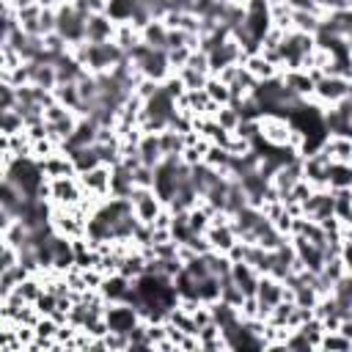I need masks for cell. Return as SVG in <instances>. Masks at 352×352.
I'll return each mask as SVG.
<instances>
[{
  "label": "cell",
  "instance_id": "1",
  "mask_svg": "<svg viewBox=\"0 0 352 352\" xmlns=\"http://www.w3.org/2000/svg\"><path fill=\"white\" fill-rule=\"evenodd\" d=\"M38 198H47V201H52L55 206L72 209V206H77V204L85 198V190H82L77 173H72V176H55V179H47V182H44Z\"/></svg>",
  "mask_w": 352,
  "mask_h": 352
},
{
  "label": "cell",
  "instance_id": "2",
  "mask_svg": "<svg viewBox=\"0 0 352 352\" xmlns=\"http://www.w3.org/2000/svg\"><path fill=\"white\" fill-rule=\"evenodd\" d=\"M349 94H352V80H344V77H336V74H319L311 102H316L319 107H336Z\"/></svg>",
  "mask_w": 352,
  "mask_h": 352
},
{
  "label": "cell",
  "instance_id": "3",
  "mask_svg": "<svg viewBox=\"0 0 352 352\" xmlns=\"http://www.w3.org/2000/svg\"><path fill=\"white\" fill-rule=\"evenodd\" d=\"M55 11H58V28H55V30L66 38V44L74 47V44L85 41V22H88V19H85L82 14H77L69 0L60 3V6H55Z\"/></svg>",
  "mask_w": 352,
  "mask_h": 352
},
{
  "label": "cell",
  "instance_id": "4",
  "mask_svg": "<svg viewBox=\"0 0 352 352\" xmlns=\"http://www.w3.org/2000/svg\"><path fill=\"white\" fill-rule=\"evenodd\" d=\"M129 201H132V212H135V217L140 220V223H154L157 220V214L165 209V201L154 192V187H135L132 190V195H129Z\"/></svg>",
  "mask_w": 352,
  "mask_h": 352
},
{
  "label": "cell",
  "instance_id": "5",
  "mask_svg": "<svg viewBox=\"0 0 352 352\" xmlns=\"http://www.w3.org/2000/svg\"><path fill=\"white\" fill-rule=\"evenodd\" d=\"M261 126V140L270 146H286L289 135H292V121L286 116H275V113H264L258 118Z\"/></svg>",
  "mask_w": 352,
  "mask_h": 352
},
{
  "label": "cell",
  "instance_id": "6",
  "mask_svg": "<svg viewBox=\"0 0 352 352\" xmlns=\"http://www.w3.org/2000/svg\"><path fill=\"white\" fill-rule=\"evenodd\" d=\"M104 322H107L110 330L129 333V330L140 322V311H138L132 302H107V308H104Z\"/></svg>",
  "mask_w": 352,
  "mask_h": 352
},
{
  "label": "cell",
  "instance_id": "7",
  "mask_svg": "<svg viewBox=\"0 0 352 352\" xmlns=\"http://www.w3.org/2000/svg\"><path fill=\"white\" fill-rule=\"evenodd\" d=\"M209 55V72L212 74H217L220 69H226V66H231V63H242L245 60V52H242V47L236 44V38L234 36H228L223 44H217L212 52H206Z\"/></svg>",
  "mask_w": 352,
  "mask_h": 352
},
{
  "label": "cell",
  "instance_id": "8",
  "mask_svg": "<svg viewBox=\"0 0 352 352\" xmlns=\"http://www.w3.org/2000/svg\"><path fill=\"white\" fill-rule=\"evenodd\" d=\"M80 176V184L88 195H96V198H107L110 195V176H113V168L110 165H96L85 173H77Z\"/></svg>",
  "mask_w": 352,
  "mask_h": 352
},
{
  "label": "cell",
  "instance_id": "9",
  "mask_svg": "<svg viewBox=\"0 0 352 352\" xmlns=\"http://www.w3.org/2000/svg\"><path fill=\"white\" fill-rule=\"evenodd\" d=\"M327 168H330V157L322 148L302 157V179L311 187H327Z\"/></svg>",
  "mask_w": 352,
  "mask_h": 352
},
{
  "label": "cell",
  "instance_id": "10",
  "mask_svg": "<svg viewBox=\"0 0 352 352\" xmlns=\"http://www.w3.org/2000/svg\"><path fill=\"white\" fill-rule=\"evenodd\" d=\"M116 19L110 14H91L85 22V41L91 44H102V41H113L116 38Z\"/></svg>",
  "mask_w": 352,
  "mask_h": 352
},
{
  "label": "cell",
  "instance_id": "11",
  "mask_svg": "<svg viewBox=\"0 0 352 352\" xmlns=\"http://www.w3.org/2000/svg\"><path fill=\"white\" fill-rule=\"evenodd\" d=\"M129 292H132V280L126 275H121V272L104 275V280L99 286V294L104 297V302H126Z\"/></svg>",
  "mask_w": 352,
  "mask_h": 352
},
{
  "label": "cell",
  "instance_id": "12",
  "mask_svg": "<svg viewBox=\"0 0 352 352\" xmlns=\"http://www.w3.org/2000/svg\"><path fill=\"white\" fill-rule=\"evenodd\" d=\"M96 135H99V124L94 118H80L72 138L60 146L63 151H72V148H80V146H94L96 143Z\"/></svg>",
  "mask_w": 352,
  "mask_h": 352
},
{
  "label": "cell",
  "instance_id": "13",
  "mask_svg": "<svg viewBox=\"0 0 352 352\" xmlns=\"http://www.w3.org/2000/svg\"><path fill=\"white\" fill-rule=\"evenodd\" d=\"M300 179H302V157L294 160V162H286L283 168H278L270 182H272V187H275L280 195H286V192L294 190V184H297Z\"/></svg>",
  "mask_w": 352,
  "mask_h": 352
},
{
  "label": "cell",
  "instance_id": "14",
  "mask_svg": "<svg viewBox=\"0 0 352 352\" xmlns=\"http://www.w3.org/2000/svg\"><path fill=\"white\" fill-rule=\"evenodd\" d=\"M206 239H209L212 250H220V253H228L239 242V236H236V231H234L231 223H212L206 228Z\"/></svg>",
  "mask_w": 352,
  "mask_h": 352
},
{
  "label": "cell",
  "instance_id": "15",
  "mask_svg": "<svg viewBox=\"0 0 352 352\" xmlns=\"http://www.w3.org/2000/svg\"><path fill=\"white\" fill-rule=\"evenodd\" d=\"M283 80H286V85L294 91V94H300L302 99H314V88H316V77L308 72V69H289V72H283Z\"/></svg>",
  "mask_w": 352,
  "mask_h": 352
},
{
  "label": "cell",
  "instance_id": "16",
  "mask_svg": "<svg viewBox=\"0 0 352 352\" xmlns=\"http://www.w3.org/2000/svg\"><path fill=\"white\" fill-rule=\"evenodd\" d=\"M28 77H30V85L36 88H44V91H52L58 85V72L52 63H44V60H30L28 63Z\"/></svg>",
  "mask_w": 352,
  "mask_h": 352
},
{
  "label": "cell",
  "instance_id": "17",
  "mask_svg": "<svg viewBox=\"0 0 352 352\" xmlns=\"http://www.w3.org/2000/svg\"><path fill=\"white\" fill-rule=\"evenodd\" d=\"M231 278H234V283H236L245 294H256V286H258L261 272H258L253 264H248V261H234V264H231Z\"/></svg>",
  "mask_w": 352,
  "mask_h": 352
},
{
  "label": "cell",
  "instance_id": "18",
  "mask_svg": "<svg viewBox=\"0 0 352 352\" xmlns=\"http://www.w3.org/2000/svg\"><path fill=\"white\" fill-rule=\"evenodd\" d=\"M138 154H140V162L148 165V168H157L162 162V146H160V135L157 132H143L140 143H138Z\"/></svg>",
  "mask_w": 352,
  "mask_h": 352
},
{
  "label": "cell",
  "instance_id": "19",
  "mask_svg": "<svg viewBox=\"0 0 352 352\" xmlns=\"http://www.w3.org/2000/svg\"><path fill=\"white\" fill-rule=\"evenodd\" d=\"M135 190V179H132V168H126L124 162L113 165V176H110V195L116 198H129Z\"/></svg>",
  "mask_w": 352,
  "mask_h": 352
},
{
  "label": "cell",
  "instance_id": "20",
  "mask_svg": "<svg viewBox=\"0 0 352 352\" xmlns=\"http://www.w3.org/2000/svg\"><path fill=\"white\" fill-rule=\"evenodd\" d=\"M322 151L330 157V162H352V138L327 135V140L322 143Z\"/></svg>",
  "mask_w": 352,
  "mask_h": 352
},
{
  "label": "cell",
  "instance_id": "21",
  "mask_svg": "<svg viewBox=\"0 0 352 352\" xmlns=\"http://www.w3.org/2000/svg\"><path fill=\"white\" fill-rule=\"evenodd\" d=\"M168 33H170V28H168L162 19H151V22H146V25L140 28L143 44H148V47H154V50H168Z\"/></svg>",
  "mask_w": 352,
  "mask_h": 352
},
{
  "label": "cell",
  "instance_id": "22",
  "mask_svg": "<svg viewBox=\"0 0 352 352\" xmlns=\"http://www.w3.org/2000/svg\"><path fill=\"white\" fill-rule=\"evenodd\" d=\"M55 72H58V82H77L88 69H85L72 52H66V55H60V58L55 60Z\"/></svg>",
  "mask_w": 352,
  "mask_h": 352
},
{
  "label": "cell",
  "instance_id": "23",
  "mask_svg": "<svg viewBox=\"0 0 352 352\" xmlns=\"http://www.w3.org/2000/svg\"><path fill=\"white\" fill-rule=\"evenodd\" d=\"M66 154L72 157V165H74V170H77V173H85V170H91V168L102 165V157H99L96 143H94V146H80V148H72V151H66Z\"/></svg>",
  "mask_w": 352,
  "mask_h": 352
},
{
  "label": "cell",
  "instance_id": "24",
  "mask_svg": "<svg viewBox=\"0 0 352 352\" xmlns=\"http://www.w3.org/2000/svg\"><path fill=\"white\" fill-rule=\"evenodd\" d=\"M242 66L256 77V80H270V77H275V74H280V69L275 66V63H270L261 52H253V55H245V60H242Z\"/></svg>",
  "mask_w": 352,
  "mask_h": 352
},
{
  "label": "cell",
  "instance_id": "25",
  "mask_svg": "<svg viewBox=\"0 0 352 352\" xmlns=\"http://www.w3.org/2000/svg\"><path fill=\"white\" fill-rule=\"evenodd\" d=\"M327 187L330 190L352 187V162H330V168H327Z\"/></svg>",
  "mask_w": 352,
  "mask_h": 352
},
{
  "label": "cell",
  "instance_id": "26",
  "mask_svg": "<svg viewBox=\"0 0 352 352\" xmlns=\"http://www.w3.org/2000/svg\"><path fill=\"white\" fill-rule=\"evenodd\" d=\"M124 52H129L132 47H138L143 38H140V28L135 22H118L116 25V38H113Z\"/></svg>",
  "mask_w": 352,
  "mask_h": 352
},
{
  "label": "cell",
  "instance_id": "27",
  "mask_svg": "<svg viewBox=\"0 0 352 352\" xmlns=\"http://www.w3.org/2000/svg\"><path fill=\"white\" fill-rule=\"evenodd\" d=\"M160 146H162V154L165 157H182V151H184V132H176V129H165V132H160Z\"/></svg>",
  "mask_w": 352,
  "mask_h": 352
},
{
  "label": "cell",
  "instance_id": "28",
  "mask_svg": "<svg viewBox=\"0 0 352 352\" xmlns=\"http://www.w3.org/2000/svg\"><path fill=\"white\" fill-rule=\"evenodd\" d=\"M322 19H324V16L311 14V11H292V30H302V33L316 36V30H319Z\"/></svg>",
  "mask_w": 352,
  "mask_h": 352
},
{
  "label": "cell",
  "instance_id": "29",
  "mask_svg": "<svg viewBox=\"0 0 352 352\" xmlns=\"http://www.w3.org/2000/svg\"><path fill=\"white\" fill-rule=\"evenodd\" d=\"M52 96H55V102H60V104H66V107H72V110H77L80 102H82L77 82H58V85L52 88Z\"/></svg>",
  "mask_w": 352,
  "mask_h": 352
},
{
  "label": "cell",
  "instance_id": "30",
  "mask_svg": "<svg viewBox=\"0 0 352 352\" xmlns=\"http://www.w3.org/2000/svg\"><path fill=\"white\" fill-rule=\"evenodd\" d=\"M231 160H234V154L226 148V146H209V151H206V157H204V162L209 165V168H214V170H220V173H226L228 168H231Z\"/></svg>",
  "mask_w": 352,
  "mask_h": 352
},
{
  "label": "cell",
  "instance_id": "31",
  "mask_svg": "<svg viewBox=\"0 0 352 352\" xmlns=\"http://www.w3.org/2000/svg\"><path fill=\"white\" fill-rule=\"evenodd\" d=\"M319 349H330V352H352V341L341 333V330H324Z\"/></svg>",
  "mask_w": 352,
  "mask_h": 352
},
{
  "label": "cell",
  "instance_id": "32",
  "mask_svg": "<svg viewBox=\"0 0 352 352\" xmlns=\"http://www.w3.org/2000/svg\"><path fill=\"white\" fill-rule=\"evenodd\" d=\"M198 300L206 302V305L220 300V278L217 275H206V278L198 280Z\"/></svg>",
  "mask_w": 352,
  "mask_h": 352
},
{
  "label": "cell",
  "instance_id": "33",
  "mask_svg": "<svg viewBox=\"0 0 352 352\" xmlns=\"http://www.w3.org/2000/svg\"><path fill=\"white\" fill-rule=\"evenodd\" d=\"M206 94L217 104H231V88L220 77H214V74H209V80H206Z\"/></svg>",
  "mask_w": 352,
  "mask_h": 352
},
{
  "label": "cell",
  "instance_id": "34",
  "mask_svg": "<svg viewBox=\"0 0 352 352\" xmlns=\"http://www.w3.org/2000/svg\"><path fill=\"white\" fill-rule=\"evenodd\" d=\"M214 121H217V124H220L223 129L234 132V129L239 126L242 116H239V110H236L234 104H220V107H217V113H214Z\"/></svg>",
  "mask_w": 352,
  "mask_h": 352
},
{
  "label": "cell",
  "instance_id": "35",
  "mask_svg": "<svg viewBox=\"0 0 352 352\" xmlns=\"http://www.w3.org/2000/svg\"><path fill=\"white\" fill-rule=\"evenodd\" d=\"M107 14H110L116 22H132L135 0H107Z\"/></svg>",
  "mask_w": 352,
  "mask_h": 352
},
{
  "label": "cell",
  "instance_id": "36",
  "mask_svg": "<svg viewBox=\"0 0 352 352\" xmlns=\"http://www.w3.org/2000/svg\"><path fill=\"white\" fill-rule=\"evenodd\" d=\"M319 275H322V278H324V280L333 286L336 280H341V278L346 275V264H344V258H341V256H333V258H327Z\"/></svg>",
  "mask_w": 352,
  "mask_h": 352
},
{
  "label": "cell",
  "instance_id": "37",
  "mask_svg": "<svg viewBox=\"0 0 352 352\" xmlns=\"http://www.w3.org/2000/svg\"><path fill=\"white\" fill-rule=\"evenodd\" d=\"M176 74L182 77V82H184V88H187V91H195V88H206V80H209V74H204V72H198V69H190V66L179 69Z\"/></svg>",
  "mask_w": 352,
  "mask_h": 352
},
{
  "label": "cell",
  "instance_id": "38",
  "mask_svg": "<svg viewBox=\"0 0 352 352\" xmlns=\"http://www.w3.org/2000/svg\"><path fill=\"white\" fill-rule=\"evenodd\" d=\"M300 330L308 336V341L319 349V341H322V336H324V322L319 319V316H311V319H305L302 324H300Z\"/></svg>",
  "mask_w": 352,
  "mask_h": 352
},
{
  "label": "cell",
  "instance_id": "39",
  "mask_svg": "<svg viewBox=\"0 0 352 352\" xmlns=\"http://www.w3.org/2000/svg\"><path fill=\"white\" fill-rule=\"evenodd\" d=\"M25 129V118L22 113L14 107V110H3V135H16Z\"/></svg>",
  "mask_w": 352,
  "mask_h": 352
},
{
  "label": "cell",
  "instance_id": "40",
  "mask_svg": "<svg viewBox=\"0 0 352 352\" xmlns=\"http://www.w3.org/2000/svg\"><path fill=\"white\" fill-rule=\"evenodd\" d=\"M0 113L3 110H14L16 104H19V91H16V85H11V82H3L0 80Z\"/></svg>",
  "mask_w": 352,
  "mask_h": 352
},
{
  "label": "cell",
  "instance_id": "41",
  "mask_svg": "<svg viewBox=\"0 0 352 352\" xmlns=\"http://www.w3.org/2000/svg\"><path fill=\"white\" fill-rule=\"evenodd\" d=\"M286 349H294V352H311V349H316V346L308 341V336H305L300 327H294V330L289 333V338H286Z\"/></svg>",
  "mask_w": 352,
  "mask_h": 352
},
{
  "label": "cell",
  "instance_id": "42",
  "mask_svg": "<svg viewBox=\"0 0 352 352\" xmlns=\"http://www.w3.org/2000/svg\"><path fill=\"white\" fill-rule=\"evenodd\" d=\"M190 55H192V50H190V47H173V50H168V60H170L173 72L184 69V66H187V60H190Z\"/></svg>",
  "mask_w": 352,
  "mask_h": 352
},
{
  "label": "cell",
  "instance_id": "43",
  "mask_svg": "<svg viewBox=\"0 0 352 352\" xmlns=\"http://www.w3.org/2000/svg\"><path fill=\"white\" fill-rule=\"evenodd\" d=\"M58 327H60V324H58L52 316H41V319L36 322V327H33V330H36V338H55Z\"/></svg>",
  "mask_w": 352,
  "mask_h": 352
},
{
  "label": "cell",
  "instance_id": "44",
  "mask_svg": "<svg viewBox=\"0 0 352 352\" xmlns=\"http://www.w3.org/2000/svg\"><path fill=\"white\" fill-rule=\"evenodd\" d=\"M132 179H135V187H154V168L138 165L132 170Z\"/></svg>",
  "mask_w": 352,
  "mask_h": 352
},
{
  "label": "cell",
  "instance_id": "45",
  "mask_svg": "<svg viewBox=\"0 0 352 352\" xmlns=\"http://www.w3.org/2000/svg\"><path fill=\"white\" fill-rule=\"evenodd\" d=\"M36 308L41 311V316H50V314L58 308V297H55L52 292H47V289H44V292H41V297L36 300Z\"/></svg>",
  "mask_w": 352,
  "mask_h": 352
},
{
  "label": "cell",
  "instance_id": "46",
  "mask_svg": "<svg viewBox=\"0 0 352 352\" xmlns=\"http://www.w3.org/2000/svg\"><path fill=\"white\" fill-rule=\"evenodd\" d=\"M341 258H344V264H346V272H352V239H344Z\"/></svg>",
  "mask_w": 352,
  "mask_h": 352
},
{
  "label": "cell",
  "instance_id": "47",
  "mask_svg": "<svg viewBox=\"0 0 352 352\" xmlns=\"http://www.w3.org/2000/svg\"><path fill=\"white\" fill-rule=\"evenodd\" d=\"M341 333L352 341V319H344V322H341Z\"/></svg>",
  "mask_w": 352,
  "mask_h": 352
}]
</instances>
